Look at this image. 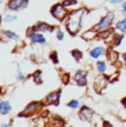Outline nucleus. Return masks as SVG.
I'll use <instances>...</instances> for the list:
<instances>
[{
  "label": "nucleus",
  "mask_w": 126,
  "mask_h": 127,
  "mask_svg": "<svg viewBox=\"0 0 126 127\" xmlns=\"http://www.w3.org/2000/svg\"><path fill=\"white\" fill-rule=\"evenodd\" d=\"M73 55H74V57H75L76 59H81V57H82L81 52H80V51H76V50L73 51Z\"/></svg>",
  "instance_id": "nucleus-23"
},
{
  "label": "nucleus",
  "mask_w": 126,
  "mask_h": 127,
  "mask_svg": "<svg viewBox=\"0 0 126 127\" xmlns=\"http://www.w3.org/2000/svg\"><path fill=\"white\" fill-rule=\"evenodd\" d=\"M123 104H124V106H125V108H126V98L123 99Z\"/></svg>",
  "instance_id": "nucleus-30"
},
{
  "label": "nucleus",
  "mask_w": 126,
  "mask_h": 127,
  "mask_svg": "<svg viewBox=\"0 0 126 127\" xmlns=\"http://www.w3.org/2000/svg\"><path fill=\"white\" fill-rule=\"evenodd\" d=\"M123 11L126 12V2H124V3H123Z\"/></svg>",
  "instance_id": "nucleus-28"
},
{
  "label": "nucleus",
  "mask_w": 126,
  "mask_h": 127,
  "mask_svg": "<svg viewBox=\"0 0 126 127\" xmlns=\"http://www.w3.org/2000/svg\"><path fill=\"white\" fill-rule=\"evenodd\" d=\"M52 14L57 19L62 20V19L65 17V14H66V11H65V9L63 8V6H61V4H55V6L52 8Z\"/></svg>",
  "instance_id": "nucleus-3"
},
{
  "label": "nucleus",
  "mask_w": 126,
  "mask_h": 127,
  "mask_svg": "<svg viewBox=\"0 0 126 127\" xmlns=\"http://www.w3.org/2000/svg\"><path fill=\"white\" fill-rule=\"evenodd\" d=\"M10 109H11V106H10V104H9V102L3 101L0 103V114L6 115V114H8L9 112H10Z\"/></svg>",
  "instance_id": "nucleus-9"
},
{
  "label": "nucleus",
  "mask_w": 126,
  "mask_h": 127,
  "mask_svg": "<svg viewBox=\"0 0 126 127\" xmlns=\"http://www.w3.org/2000/svg\"><path fill=\"white\" fill-rule=\"evenodd\" d=\"M112 20H113V14L112 13H108L107 16H105L100 21V22L96 24L95 30H97V31H104V30H106V29L110 27V24H111V22H112Z\"/></svg>",
  "instance_id": "nucleus-2"
},
{
  "label": "nucleus",
  "mask_w": 126,
  "mask_h": 127,
  "mask_svg": "<svg viewBox=\"0 0 126 127\" xmlns=\"http://www.w3.org/2000/svg\"><path fill=\"white\" fill-rule=\"evenodd\" d=\"M60 94H61V92L51 93L49 96L47 97V101L49 102V103H54L55 105H58V103H59V98H60Z\"/></svg>",
  "instance_id": "nucleus-5"
},
{
  "label": "nucleus",
  "mask_w": 126,
  "mask_h": 127,
  "mask_svg": "<svg viewBox=\"0 0 126 127\" xmlns=\"http://www.w3.org/2000/svg\"><path fill=\"white\" fill-rule=\"evenodd\" d=\"M111 32H112L111 30H106V31H104V32H102L101 34H100V36H101V38H106V36L110 34Z\"/></svg>",
  "instance_id": "nucleus-21"
},
{
  "label": "nucleus",
  "mask_w": 126,
  "mask_h": 127,
  "mask_svg": "<svg viewBox=\"0 0 126 127\" xmlns=\"http://www.w3.org/2000/svg\"><path fill=\"white\" fill-rule=\"evenodd\" d=\"M97 69L100 72H105V70H106V64L104 62H102V61H98L97 62Z\"/></svg>",
  "instance_id": "nucleus-16"
},
{
  "label": "nucleus",
  "mask_w": 126,
  "mask_h": 127,
  "mask_svg": "<svg viewBox=\"0 0 126 127\" xmlns=\"http://www.w3.org/2000/svg\"><path fill=\"white\" fill-rule=\"evenodd\" d=\"M80 116H81V118L83 119V121H89L92 116V111L86 106L83 107L82 111H81V113H80Z\"/></svg>",
  "instance_id": "nucleus-8"
},
{
  "label": "nucleus",
  "mask_w": 126,
  "mask_h": 127,
  "mask_svg": "<svg viewBox=\"0 0 126 127\" xmlns=\"http://www.w3.org/2000/svg\"><path fill=\"white\" fill-rule=\"evenodd\" d=\"M105 52V49L104 48H102V46H98V48H95V49H93V50L91 51V57L92 58H94V59H96V58H98V57H101L103 53Z\"/></svg>",
  "instance_id": "nucleus-10"
},
{
  "label": "nucleus",
  "mask_w": 126,
  "mask_h": 127,
  "mask_svg": "<svg viewBox=\"0 0 126 127\" xmlns=\"http://www.w3.org/2000/svg\"><path fill=\"white\" fill-rule=\"evenodd\" d=\"M33 31H53V28L47 23H39L38 26L33 27Z\"/></svg>",
  "instance_id": "nucleus-7"
},
{
  "label": "nucleus",
  "mask_w": 126,
  "mask_h": 127,
  "mask_svg": "<svg viewBox=\"0 0 126 127\" xmlns=\"http://www.w3.org/2000/svg\"><path fill=\"white\" fill-rule=\"evenodd\" d=\"M50 58L53 60V62L54 63H58V58H57V52H53L52 54L50 55Z\"/></svg>",
  "instance_id": "nucleus-22"
},
{
  "label": "nucleus",
  "mask_w": 126,
  "mask_h": 127,
  "mask_svg": "<svg viewBox=\"0 0 126 127\" xmlns=\"http://www.w3.org/2000/svg\"><path fill=\"white\" fill-rule=\"evenodd\" d=\"M84 10L80 9V10H75L74 12H72L69 17V20L66 23V28L69 30L70 33L75 34L80 29V24H81V19H82V14H83Z\"/></svg>",
  "instance_id": "nucleus-1"
},
{
  "label": "nucleus",
  "mask_w": 126,
  "mask_h": 127,
  "mask_svg": "<svg viewBox=\"0 0 126 127\" xmlns=\"http://www.w3.org/2000/svg\"><path fill=\"white\" fill-rule=\"evenodd\" d=\"M123 38H124L123 34H115L113 38V43L115 45H120L121 42H122V40H123Z\"/></svg>",
  "instance_id": "nucleus-13"
},
{
  "label": "nucleus",
  "mask_w": 126,
  "mask_h": 127,
  "mask_svg": "<svg viewBox=\"0 0 126 127\" xmlns=\"http://www.w3.org/2000/svg\"><path fill=\"white\" fill-rule=\"evenodd\" d=\"M17 19L16 16H13V14H8V16L6 17V21H8V22H11V21H14Z\"/></svg>",
  "instance_id": "nucleus-19"
},
{
  "label": "nucleus",
  "mask_w": 126,
  "mask_h": 127,
  "mask_svg": "<svg viewBox=\"0 0 126 127\" xmlns=\"http://www.w3.org/2000/svg\"><path fill=\"white\" fill-rule=\"evenodd\" d=\"M27 3H28V0H11L9 2V9L10 10L23 9V7H26Z\"/></svg>",
  "instance_id": "nucleus-4"
},
{
  "label": "nucleus",
  "mask_w": 126,
  "mask_h": 127,
  "mask_svg": "<svg viewBox=\"0 0 126 127\" xmlns=\"http://www.w3.org/2000/svg\"><path fill=\"white\" fill-rule=\"evenodd\" d=\"M58 39H59V40H62V39H63V33L61 32V31H59V32H58Z\"/></svg>",
  "instance_id": "nucleus-24"
},
{
  "label": "nucleus",
  "mask_w": 126,
  "mask_h": 127,
  "mask_svg": "<svg viewBox=\"0 0 126 127\" xmlns=\"http://www.w3.org/2000/svg\"><path fill=\"white\" fill-rule=\"evenodd\" d=\"M123 59H124V62H125V65H126V53L123 54Z\"/></svg>",
  "instance_id": "nucleus-29"
},
{
  "label": "nucleus",
  "mask_w": 126,
  "mask_h": 127,
  "mask_svg": "<svg viewBox=\"0 0 126 127\" xmlns=\"http://www.w3.org/2000/svg\"><path fill=\"white\" fill-rule=\"evenodd\" d=\"M40 75H41V72H40V71H38L37 73H34V74H33V80L35 81V83H41Z\"/></svg>",
  "instance_id": "nucleus-18"
},
{
  "label": "nucleus",
  "mask_w": 126,
  "mask_h": 127,
  "mask_svg": "<svg viewBox=\"0 0 126 127\" xmlns=\"http://www.w3.org/2000/svg\"><path fill=\"white\" fill-rule=\"evenodd\" d=\"M75 81L77 82V84L80 85H85L86 84V76H85V73L80 71L75 74Z\"/></svg>",
  "instance_id": "nucleus-6"
},
{
  "label": "nucleus",
  "mask_w": 126,
  "mask_h": 127,
  "mask_svg": "<svg viewBox=\"0 0 126 127\" xmlns=\"http://www.w3.org/2000/svg\"><path fill=\"white\" fill-rule=\"evenodd\" d=\"M22 79H23L22 74H21V73H20V72H19V73H18V80H19V81H20V80H22Z\"/></svg>",
  "instance_id": "nucleus-27"
},
{
  "label": "nucleus",
  "mask_w": 126,
  "mask_h": 127,
  "mask_svg": "<svg viewBox=\"0 0 126 127\" xmlns=\"http://www.w3.org/2000/svg\"><path fill=\"white\" fill-rule=\"evenodd\" d=\"M117 59H118V53L115 52V51H111L110 54H108V60L111 62H115V61H117Z\"/></svg>",
  "instance_id": "nucleus-14"
},
{
  "label": "nucleus",
  "mask_w": 126,
  "mask_h": 127,
  "mask_svg": "<svg viewBox=\"0 0 126 127\" xmlns=\"http://www.w3.org/2000/svg\"><path fill=\"white\" fill-rule=\"evenodd\" d=\"M116 29L122 32H126V18L123 19V20L118 21L117 24H116Z\"/></svg>",
  "instance_id": "nucleus-12"
},
{
  "label": "nucleus",
  "mask_w": 126,
  "mask_h": 127,
  "mask_svg": "<svg viewBox=\"0 0 126 127\" xmlns=\"http://www.w3.org/2000/svg\"><path fill=\"white\" fill-rule=\"evenodd\" d=\"M76 1L75 0H65L64 1V6H72V4H75Z\"/></svg>",
  "instance_id": "nucleus-20"
},
{
  "label": "nucleus",
  "mask_w": 126,
  "mask_h": 127,
  "mask_svg": "<svg viewBox=\"0 0 126 127\" xmlns=\"http://www.w3.org/2000/svg\"><path fill=\"white\" fill-rule=\"evenodd\" d=\"M1 127H8V126H7V125H6V124H3V125H2Z\"/></svg>",
  "instance_id": "nucleus-31"
},
{
  "label": "nucleus",
  "mask_w": 126,
  "mask_h": 127,
  "mask_svg": "<svg viewBox=\"0 0 126 127\" xmlns=\"http://www.w3.org/2000/svg\"><path fill=\"white\" fill-rule=\"evenodd\" d=\"M3 34L6 36H9L10 39H13V40H17V39H18V35H17L16 33L11 32V31H3Z\"/></svg>",
  "instance_id": "nucleus-15"
},
{
  "label": "nucleus",
  "mask_w": 126,
  "mask_h": 127,
  "mask_svg": "<svg viewBox=\"0 0 126 127\" xmlns=\"http://www.w3.org/2000/svg\"><path fill=\"white\" fill-rule=\"evenodd\" d=\"M30 38L34 43H45V39L43 38L42 34H39V33H32Z\"/></svg>",
  "instance_id": "nucleus-11"
},
{
  "label": "nucleus",
  "mask_w": 126,
  "mask_h": 127,
  "mask_svg": "<svg viewBox=\"0 0 126 127\" xmlns=\"http://www.w3.org/2000/svg\"><path fill=\"white\" fill-rule=\"evenodd\" d=\"M123 0H111V2H113V3H120V2H122Z\"/></svg>",
  "instance_id": "nucleus-26"
},
{
  "label": "nucleus",
  "mask_w": 126,
  "mask_h": 127,
  "mask_svg": "<svg viewBox=\"0 0 126 127\" xmlns=\"http://www.w3.org/2000/svg\"><path fill=\"white\" fill-rule=\"evenodd\" d=\"M67 105H69V107H71V108H77V107L80 106V103L77 101H71Z\"/></svg>",
  "instance_id": "nucleus-17"
},
{
  "label": "nucleus",
  "mask_w": 126,
  "mask_h": 127,
  "mask_svg": "<svg viewBox=\"0 0 126 127\" xmlns=\"http://www.w3.org/2000/svg\"><path fill=\"white\" fill-rule=\"evenodd\" d=\"M104 127H113V126L111 125L108 122H105V123H104Z\"/></svg>",
  "instance_id": "nucleus-25"
}]
</instances>
